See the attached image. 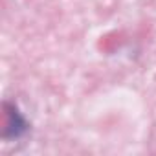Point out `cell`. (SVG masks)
Masks as SVG:
<instances>
[{"label": "cell", "instance_id": "cell-1", "mask_svg": "<svg viewBox=\"0 0 156 156\" xmlns=\"http://www.w3.org/2000/svg\"><path fill=\"white\" fill-rule=\"evenodd\" d=\"M28 132V123L20 116V112L6 103V127H4V140H19Z\"/></svg>", "mask_w": 156, "mask_h": 156}]
</instances>
